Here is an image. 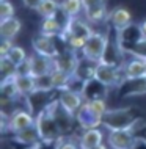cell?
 Masks as SVG:
<instances>
[{"mask_svg": "<svg viewBox=\"0 0 146 149\" xmlns=\"http://www.w3.org/2000/svg\"><path fill=\"white\" fill-rule=\"evenodd\" d=\"M141 119L133 115L131 107L126 108H108L102 118V127L105 130H119V129H135L140 130Z\"/></svg>", "mask_w": 146, "mask_h": 149, "instance_id": "6da1fadb", "label": "cell"}, {"mask_svg": "<svg viewBox=\"0 0 146 149\" xmlns=\"http://www.w3.org/2000/svg\"><path fill=\"white\" fill-rule=\"evenodd\" d=\"M35 126L38 129V134L41 136V141L43 144H55V141L63 136L61 130H60L58 124L52 115L50 107L43 108L41 111L36 113V121H35Z\"/></svg>", "mask_w": 146, "mask_h": 149, "instance_id": "7a4b0ae2", "label": "cell"}, {"mask_svg": "<svg viewBox=\"0 0 146 149\" xmlns=\"http://www.w3.org/2000/svg\"><path fill=\"white\" fill-rule=\"evenodd\" d=\"M108 39H110L108 33L93 31V33L88 36L87 42H85V47L82 49V57L91 60V61L99 63L104 57L105 50H107Z\"/></svg>", "mask_w": 146, "mask_h": 149, "instance_id": "3957f363", "label": "cell"}, {"mask_svg": "<svg viewBox=\"0 0 146 149\" xmlns=\"http://www.w3.org/2000/svg\"><path fill=\"white\" fill-rule=\"evenodd\" d=\"M94 79L99 80L101 83H104L108 88H118L124 83V69L113 64L99 61L96 64V71H94Z\"/></svg>", "mask_w": 146, "mask_h": 149, "instance_id": "277c9868", "label": "cell"}, {"mask_svg": "<svg viewBox=\"0 0 146 149\" xmlns=\"http://www.w3.org/2000/svg\"><path fill=\"white\" fill-rule=\"evenodd\" d=\"M138 136L135 129H119V130H107L105 143L110 149H135L138 146Z\"/></svg>", "mask_w": 146, "mask_h": 149, "instance_id": "5b68a950", "label": "cell"}, {"mask_svg": "<svg viewBox=\"0 0 146 149\" xmlns=\"http://www.w3.org/2000/svg\"><path fill=\"white\" fill-rule=\"evenodd\" d=\"M35 121L36 115L30 108H17L8 119L3 118V132H10L13 135L30 126H35Z\"/></svg>", "mask_w": 146, "mask_h": 149, "instance_id": "8992f818", "label": "cell"}, {"mask_svg": "<svg viewBox=\"0 0 146 149\" xmlns=\"http://www.w3.org/2000/svg\"><path fill=\"white\" fill-rule=\"evenodd\" d=\"M49 107H50L52 115H54V118L57 121V124H58L61 134L63 135H69L71 132L74 130V126L77 124L75 116L72 113H69V111H68L66 108L60 104L58 99H54L50 104H49Z\"/></svg>", "mask_w": 146, "mask_h": 149, "instance_id": "52a82bcc", "label": "cell"}, {"mask_svg": "<svg viewBox=\"0 0 146 149\" xmlns=\"http://www.w3.org/2000/svg\"><path fill=\"white\" fill-rule=\"evenodd\" d=\"M58 100H60V104L74 116L77 115V111L80 110V107L87 102L83 97V94H82V91L74 90V88H68V90L58 91Z\"/></svg>", "mask_w": 146, "mask_h": 149, "instance_id": "ba28073f", "label": "cell"}, {"mask_svg": "<svg viewBox=\"0 0 146 149\" xmlns=\"http://www.w3.org/2000/svg\"><path fill=\"white\" fill-rule=\"evenodd\" d=\"M31 47H33L35 54L44 55V57H49V58H55L60 54L58 47H57V42H55V38L54 36H49V35H44V33L36 35L31 39Z\"/></svg>", "mask_w": 146, "mask_h": 149, "instance_id": "9c48e42d", "label": "cell"}, {"mask_svg": "<svg viewBox=\"0 0 146 149\" xmlns=\"http://www.w3.org/2000/svg\"><path fill=\"white\" fill-rule=\"evenodd\" d=\"M75 121H77V126L80 127V130L102 126V118H101V116L90 107V104H88V102H85L83 105L80 107V110L77 111Z\"/></svg>", "mask_w": 146, "mask_h": 149, "instance_id": "30bf717a", "label": "cell"}, {"mask_svg": "<svg viewBox=\"0 0 146 149\" xmlns=\"http://www.w3.org/2000/svg\"><path fill=\"white\" fill-rule=\"evenodd\" d=\"M102 127V126H101ZM101 127H93V129H85L79 135V146L80 149H94L96 146L102 144L107 140L104 129Z\"/></svg>", "mask_w": 146, "mask_h": 149, "instance_id": "8fae6325", "label": "cell"}, {"mask_svg": "<svg viewBox=\"0 0 146 149\" xmlns=\"http://www.w3.org/2000/svg\"><path fill=\"white\" fill-rule=\"evenodd\" d=\"M13 140L25 149H39V146L43 144L36 126H30L21 132H16V134H13Z\"/></svg>", "mask_w": 146, "mask_h": 149, "instance_id": "7c38bea8", "label": "cell"}, {"mask_svg": "<svg viewBox=\"0 0 146 149\" xmlns=\"http://www.w3.org/2000/svg\"><path fill=\"white\" fill-rule=\"evenodd\" d=\"M108 24L116 33L126 30L127 27L132 25V14L127 8L124 6H116L108 13Z\"/></svg>", "mask_w": 146, "mask_h": 149, "instance_id": "4fadbf2b", "label": "cell"}, {"mask_svg": "<svg viewBox=\"0 0 146 149\" xmlns=\"http://www.w3.org/2000/svg\"><path fill=\"white\" fill-rule=\"evenodd\" d=\"M28 66H30V74L33 77H39V75H46L50 74L52 69L55 68L54 58L44 57V55L35 54L28 57Z\"/></svg>", "mask_w": 146, "mask_h": 149, "instance_id": "5bb4252c", "label": "cell"}, {"mask_svg": "<svg viewBox=\"0 0 146 149\" xmlns=\"http://www.w3.org/2000/svg\"><path fill=\"white\" fill-rule=\"evenodd\" d=\"M79 61H80V58H79V55H77V52L68 49V47L64 50H60V54L54 58L57 69H61V71L68 72V74H71V75H74Z\"/></svg>", "mask_w": 146, "mask_h": 149, "instance_id": "9a60e30c", "label": "cell"}, {"mask_svg": "<svg viewBox=\"0 0 146 149\" xmlns=\"http://www.w3.org/2000/svg\"><path fill=\"white\" fill-rule=\"evenodd\" d=\"M107 90L108 86H105L104 83H101L99 80L93 77L87 82H83L80 91H82L85 100H93V99H107Z\"/></svg>", "mask_w": 146, "mask_h": 149, "instance_id": "2e32d148", "label": "cell"}, {"mask_svg": "<svg viewBox=\"0 0 146 149\" xmlns=\"http://www.w3.org/2000/svg\"><path fill=\"white\" fill-rule=\"evenodd\" d=\"M126 80H137L146 77V64L145 60L140 57H132L127 63L123 66Z\"/></svg>", "mask_w": 146, "mask_h": 149, "instance_id": "e0dca14e", "label": "cell"}, {"mask_svg": "<svg viewBox=\"0 0 146 149\" xmlns=\"http://www.w3.org/2000/svg\"><path fill=\"white\" fill-rule=\"evenodd\" d=\"M88 24L90 22H85L79 17H71L61 36H71L72 35V36H83V38H88V36L94 31Z\"/></svg>", "mask_w": 146, "mask_h": 149, "instance_id": "ac0fdd59", "label": "cell"}, {"mask_svg": "<svg viewBox=\"0 0 146 149\" xmlns=\"http://www.w3.org/2000/svg\"><path fill=\"white\" fill-rule=\"evenodd\" d=\"M22 24L17 17H10V19H2L0 21V35H2V39H6V41H13L16 36L21 31Z\"/></svg>", "mask_w": 146, "mask_h": 149, "instance_id": "d6986e66", "label": "cell"}, {"mask_svg": "<svg viewBox=\"0 0 146 149\" xmlns=\"http://www.w3.org/2000/svg\"><path fill=\"white\" fill-rule=\"evenodd\" d=\"M14 82L17 85V90L24 99H27L28 96L36 93V79L31 74H21L19 72L14 77Z\"/></svg>", "mask_w": 146, "mask_h": 149, "instance_id": "ffe728a7", "label": "cell"}, {"mask_svg": "<svg viewBox=\"0 0 146 149\" xmlns=\"http://www.w3.org/2000/svg\"><path fill=\"white\" fill-rule=\"evenodd\" d=\"M83 13H85V19L90 24H101L104 21H108V13H110V11L107 10L105 3H101V5H96V6L83 10Z\"/></svg>", "mask_w": 146, "mask_h": 149, "instance_id": "44dd1931", "label": "cell"}, {"mask_svg": "<svg viewBox=\"0 0 146 149\" xmlns=\"http://www.w3.org/2000/svg\"><path fill=\"white\" fill-rule=\"evenodd\" d=\"M50 77H52V83H54L55 91H63V90L71 88L74 75L68 74V72H64L61 69H57V68H54L52 72H50Z\"/></svg>", "mask_w": 146, "mask_h": 149, "instance_id": "7402d4cb", "label": "cell"}, {"mask_svg": "<svg viewBox=\"0 0 146 149\" xmlns=\"http://www.w3.org/2000/svg\"><path fill=\"white\" fill-rule=\"evenodd\" d=\"M124 88V96H140L146 93V77L137 79V80H124L121 85Z\"/></svg>", "mask_w": 146, "mask_h": 149, "instance_id": "603a6c76", "label": "cell"}, {"mask_svg": "<svg viewBox=\"0 0 146 149\" xmlns=\"http://www.w3.org/2000/svg\"><path fill=\"white\" fill-rule=\"evenodd\" d=\"M60 10H61V2H58V0H43L39 3L38 10H36V13L44 19V17L57 16L60 13Z\"/></svg>", "mask_w": 146, "mask_h": 149, "instance_id": "cb8c5ba5", "label": "cell"}, {"mask_svg": "<svg viewBox=\"0 0 146 149\" xmlns=\"http://www.w3.org/2000/svg\"><path fill=\"white\" fill-rule=\"evenodd\" d=\"M0 93H2V97H8L13 100H17L19 97H22L17 90V85H16L14 79L2 80V83H0Z\"/></svg>", "mask_w": 146, "mask_h": 149, "instance_id": "d4e9b609", "label": "cell"}, {"mask_svg": "<svg viewBox=\"0 0 146 149\" xmlns=\"http://www.w3.org/2000/svg\"><path fill=\"white\" fill-rule=\"evenodd\" d=\"M0 74H2V80L14 79L19 74V68L8 57H0Z\"/></svg>", "mask_w": 146, "mask_h": 149, "instance_id": "484cf974", "label": "cell"}, {"mask_svg": "<svg viewBox=\"0 0 146 149\" xmlns=\"http://www.w3.org/2000/svg\"><path fill=\"white\" fill-rule=\"evenodd\" d=\"M61 11L69 17H79V14L83 11V2L82 0H63Z\"/></svg>", "mask_w": 146, "mask_h": 149, "instance_id": "4316f807", "label": "cell"}, {"mask_svg": "<svg viewBox=\"0 0 146 149\" xmlns=\"http://www.w3.org/2000/svg\"><path fill=\"white\" fill-rule=\"evenodd\" d=\"M6 57L10 58L17 68L22 66V64L28 60V55L25 54V50H24L22 47H19V46H13V47H11V50L8 52Z\"/></svg>", "mask_w": 146, "mask_h": 149, "instance_id": "83f0119b", "label": "cell"}, {"mask_svg": "<svg viewBox=\"0 0 146 149\" xmlns=\"http://www.w3.org/2000/svg\"><path fill=\"white\" fill-rule=\"evenodd\" d=\"M54 149H80L79 146V138L74 140V136L69 135H63L54 144Z\"/></svg>", "mask_w": 146, "mask_h": 149, "instance_id": "f1b7e54d", "label": "cell"}, {"mask_svg": "<svg viewBox=\"0 0 146 149\" xmlns=\"http://www.w3.org/2000/svg\"><path fill=\"white\" fill-rule=\"evenodd\" d=\"M35 79H36V91H46V93H54L55 91L50 74L39 75V77H35Z\"/></svg>", "mask_w": 146, "mask_h": 149, "instance_id": "f546056e", "label": "cell"}, {"mask_svg": "<svg viewBox=\"0 0 146 149\" xmlns=\"http://www.w3.org/2000/svg\"><path fill=\"white\" fill-rule=\"evenodd\" d=\"M10 17H14V6L10 0H2V3H0V21Z\"/></svg>", "mask_w": 146, "mask_h": 149, "instance_id": "4dcf8cb0", "label": "cell"}, {"mask_svg": "<svg viewBox=\"0 0 146 149\" xmlns=\"http://www.w3.org/2000/svg\"><path fill=\"white\" fill-rule=\"evenodd\" d=\"M13 47V41H6V39H2V46H0V57H6L8 52Z\"/></svg>", "mask_w": 146, "mask_h": 149, "instance_id": "1f68e13d", "label": "cell"}, {"mask_svg": "<svg viewBox=\"0 0 146 149\" xmlns=\"http://www.w3.org/2000/svg\"><path fill=\"white\" fill-rule=\"evenodd\" d=\"M43 0H22V3L25 5L28 10H38V6H39V3H41Z\"/></svg>", "mask_w": 146, "mask_h": 149, "instance_id": "d6a6232c", "label": "cell"}, {"mask_svg": "<svg viewBox=\"0 0 146 149\" xmlns=\"http://www.w3.org/2000/svg\"><path fill=\"white\" fill-rule=\"evenodd\" d=\"M82 2H83V10L91 8V6H96V5H101V3H105L104 0H82Z\"/></svg>", "mask_w": 146, "mask_h": 149, "instance_id": "836d02e7", "label": "cell"}, {"mask_svg": "<svg viewBox=\"0 0 146 149\" xmlns=\"http://www.w3.org/2000/svg\"><path fill=\"white\" fill-rule=\"evenodd\" d=\"M138 29H140V31H141V35H143L145 38H146V21H143V22L140 24Z\"/></svg>", "mask_w": 146, "mask_h": 149, "instance_id": "e575fe53", "label": "cell"}, {"mask_svg": "<svg viewBox=\"0 0 146 149\" xmlns=\"http://www.w3.org/2000/svg\"><path fill=\"white\" fill-rule=\"evenodd\" d=\"M94 149H110V148H108L107 143H102V144H99V146H96Z\"/></svg>", "mask_w": 146, "mask_h": 149, "instance_id": "d590c367", "label": "cell"}, {"mask_svg": "<svg viewBox=\"0 0 146 149\" xmlns=\"http://www.w3.org/2000/svg\"><path fill=\"white\" fill-rule=\"evenodd\" d=\"M143 60H145V64H146V57H145V58H143Z\"/></svg>", "mask_w": 146, "mask_h": 149, "instance_id": "8d00e7d4", "label": "cell"}]
</instances>
